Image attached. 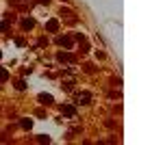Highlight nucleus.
Returning <instances> with one entry per match:
<instances>
[{"instance_id":"nucleus-9","label":"nucleus","mask_w":163,"mask_h":145,"mask_svg":"<svg viewBox=\"0 0 163 145\" xmlns=\"http://www.w3.org/2000/svg\"><path fill=\"white\" fill-rule=\"evenodd\" d=\"M22 128L31 130V128H33V121H31V119H22Z\"/></svg>"},{"instance_id":"nucleus-5","label":"nucleus","mask_w":163,"mask_h":145,"mask_svg":"<svg viewBox=\"0 0 163 145\" xmlns=\"http://www.w3.org/2000/svg\"><path fill=\"white\" fill-rule=\"evenodd\" d=\"M57 41H59V43H61V46H67V48H70V46H72V39H70V37H59V39H57Z\"/></svg>"},{"instance_id":"nucleus-2","label":"nucleus","mask_w":163,"mask_h":145,"mask_svg":"<svg viewBox=\"0 0 163 145\" xmlns=\"http://www.w3.org/2000/svg\"><path fill=\"white\" fill-rule=\"evenodd\" d=\"M89 100H92V96H89V93H87V91H83V93H78V102H80V104H87V102H89Z\"/></svg>"},{"instance_id":"nucleus-3","label":"nucleus","mask_w":163,"mask_h":145,"mask_svg":"<svg viewBox=\"0 0 163 145\" xmlns=\"http://www.w3.org/2000/svg\"><path fill=\"white\" fill-rule=\"evenodd\" d=\"M39 102L48 106V104H52V96H48V93H42V96H39Z\"/></svg>"},{"instance_id":"nucleus-10","label":"nucleus","mask_w":163,"mask_h":145,"mask_svg":"<svg viewBox=\"0 0 163 145\" xmlns=\"http://www.w3.org/2000/svg\"><path fill=\"white\" fill-rule=\"evenodd\" d=\"M0 56H2V54H0Z\"/></svg>"},{"instance_id":"nucleus-8","label":"nucleus","mask_w":163,"mask_h":145,"mask_svg":"<svg viewBox=\"0 0 163 145\" xmlns=\"http://www.w3.org/2000/svg\"><path fill=\"white\" fill-rule=\"evenodd\" d=\"M63 113L72 117V115H74V113H76V108H74V106H63Z\"/></svg>"},{"instance_id":"nucleus-1","label":"nucleus","mask_w":163,"mask_h":145,"mask_svg":"<svg viewBox=\"0 0 163 145\" xmlns=\"http://www.w3.org/2000/svg\"><path fill=\"white\" fill-rule=\"evenodd\" d=\"M46 28L50 30V33H57V28H59V22H57V20H50V22L46 24Z\"/></svg>"},{"instance_id":"nucleus-4","label":"nucleus","mask_w":163,"mask_h":145,"mask_svg":"<svg viewBox=\"0 0 163 145\" xmlns=\"http://www.w3.org/2000/svg\"><path fill=\"white\" fill-rule=\"evenodd\" d=\"M57 58H59V61H74V56H72L70 52H61Z\"/></svg>"},{"instance_id":"nucleus-7","label":"nucleus","mask_w":163,"mask_h":145,"mask_svg":"<svg viewBox=\"0 0 163 145\" xmlns=\"http://www.w3.org/2000/svg\"><path fill=\"white\" fill-rule=\"evenodd\" d=\"M22 26H24V28H33V26H35V22L28 17V20H22Z\"/></svg>"},{"instance_id":"nucleus-6","label":"nucleus","mask_w":163,"mask_h":145,"mask_svg":"<svg viewBox=\"0 0 163 145\" xmlns=\"http://www.w3.org/2000/svg\"><path fill=\"white\" fill-rule=\"evenodd\" d=\"M7 78H9V71L4 69V67H0V82H4Z\"/></svg>"}]
</instances>
